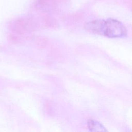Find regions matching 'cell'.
Returning a JSON list of instances; mask_svg holds the SVG:
<instances>
[{
  "mask_svg": "<svg viewBox=\"0 0 132 132\" xmlns=\"http://www.w3.org/2000/svg\"><path fill=\"white\" fill-rule=\"evenodd\" d=\"M88 127L91 131H107L105 127L100 122L93 120H89L87 123Z\"/></svg>",
  "mask_w": 132,
  "mask_h": 132,
  "instance_id": "7a4b0ae2",
  "label": "cell"
},
{
  "mask_svg": "<svg viewBox=\"0 0 132 132\" xmlns=\"http://www.w3.org/2000/svg\"><path fill=\"white\" fill-rule=\"evenodd\" d=\"M126 34V28L119 21L111 18L103 20L99 35L108 38H120Z\"/></svg>",
  "mask_w": 132,
  "mask_h": 132,
  "instance_id": "6da1fadb",
  "label": "cell"
}]
</instances>
